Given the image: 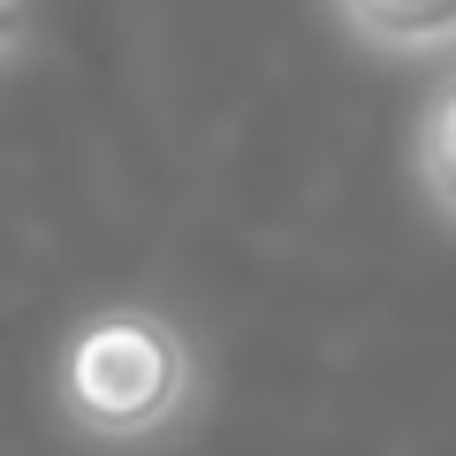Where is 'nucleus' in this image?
<instances>
[{
	"label": "nucleus",
	"instance_id": "nucleus-4",
	"mask_svg": "<svg viewBox=\"0 0 456 456\" xmlns=\"http://www.w3.org/2000/svg\"><path fill=\"white\" fill-rule=\"evenodd\" d=\"M23 38H31V8L23 0H0V53H16Z\"/></svg>",
	"mask_w": 456,
	"mask_h": 456
},
{
	"label": "nucleus",
	"instance_id": "nucleus-1",
	"mask_svg": "<svg viewBox=\"0 0 456 456\" xmlns=\"http://www.w3.org/2000/svg\"><path fill=\"white\" fill-rule=\"evenodd\" d=\"M53 395L84 441L145 449V441H167L183 426V411L198 403V350L183 342V327L167 312L107 305L61 342Z\"/></svg>",
	"mask_w": 456,
	"mask_h": 456
},
{
	"label": "nucleus",
	"instance_id": "nucleus-2",
	"mask_svg": "<svg viewBox=\"0 0 456 456\" xmlns=\"http://www.w3.org/2000/svg\"><path fill=\"white\" fill-rule=\"evenodd\" d=\"M342 31L388 61H434L456 53V0H327Z\"/></svg>",
	"mask_w": 456,
	"mask_h": 456
},
{
	"label": "nucleus",
	"instance_id": "nucleus-3",
	"mask_svg": "<svg viewBox=\"0 0 456 456\" xmlns=\"http://www.w3.org/2000/svg\"><path fill=\"white\" fill-rule=\"evenodd\" d=\"M411 175H419L426 206L456 228V69L426 92L419 122H411Z\"/></svg>",
	"mask_w": 456,
	"mask_h": 456
}]
</instances>
